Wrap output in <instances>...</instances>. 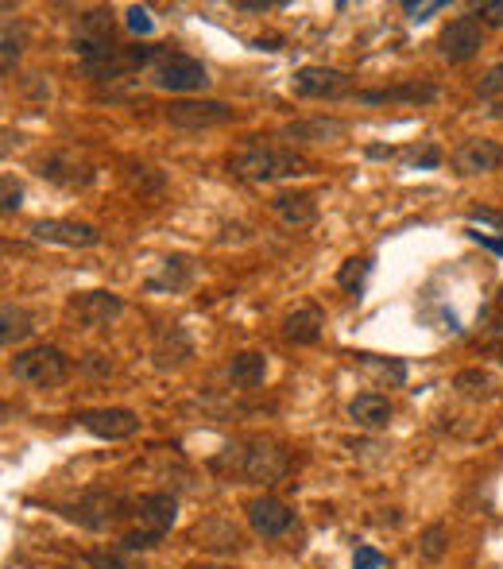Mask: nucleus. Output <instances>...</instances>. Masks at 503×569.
I'll use <instances>...</instances> for the list:
<instances>
[{
  "label": "nucleus",
  "mask_w": 503,
  "mask_h": 569,
  "mask_svg": "<svg viewBox=\"0 0 503 569\" xmlns=\"http://www.w3.org/2000/svg\"><path fill=\"white\" fill-rule=\"evenodd\" d=\"M229 167H233V175L248 182H275L306 175V159L291 148H279V144H244L229 159Z\"/></svg>",
  "instance_id": "f257e3e1"
},
{
  "label": "nucleus",
  "mask_w": 503,
  "mask_h": 569,
  "mask_svg": "<svg viewBox=\"0 0 503 569\" xmlns=\"http://www.w3.org/2000/svg\"><path fill=\"white\" fill-rule=\"evenodd\" d=\"M213 465L217 469L229 465V473H237L248 484H275V480L287 477L291 457L279 446H271V442H248V446H229L225 457H217Z\"/></svg>",
  "instance_id": "f03ea898"
},
{
  "label": "nucleus",
  "mask_w": 503,
  "mask_h": 569,
  "mask_svg": "<svg viewBox=\"0 0 503 569\" xmlns=\"http://www.w3.org/2000/svg\"><path fill=\"white\" fill-rule=\"evenodd\" d=\"M132 515H136L140 527L124 535V546H128V550H151V546H159V542L167 539V531L175 527L178 500L171 492H148V496L136 500Z\"/></svg>",
  "instance_id": "7ed1b4c3"
},
{
  "label": "nucleus",
  "mask_w": 503,
  "mask_h": 569,
  "mask_svg": "<svg viewBox=\"0 0 503 569\" xmlns=\"http://www.w3.org/2000/svg\"><path fill=\"white\" fill-rule=\"evenodd\" d=\"M62 515H66L70 523L86 527V531H113L128 511H124V500H120L117 492H109V488H89L74 504H66Z\"/></svg>",
  "instance_id": "20e7f679"
},
{
  "label": "nucleus",
  "mask_w": 503,
  "mask_h": 569,
  "mask_svg": "<svg viewBox=\"0 0 503 569\" xmlns=\"http://www.w3.org/2000/svg\"><path fill=\"white\" fill-rule=\"evenodd\" d=\"M12 376L31 388H59L70 376V360L55 345H39V349H28L12 360Z\"/></svg>",
  "instance_id": "39448f33"
},
{
  "label": "nucleus",
  "mask_w": 503,
  "mask_h": 569,
  "mask_svg": "<svg viewBox=\"0 0 503 569\" xmlns=\"http://www.w3.org/2000/svg\"><path fill=\"white\" fill-rule=\"evenodd\" d=\"M151 82H155L159 90H171V93H198L209 86V70L198 59L182 55V51H163V59L155 62Z\"/></svg>",
  "instance_id": "423d86ee"
},
{
  "label": "nucleus",
  "mask_w": 503,
  "mask_h": 569,
  "mask_svg": "<svg viewBox=\"0 0 503 569\" xmlns=\"http://www.w3.org/2000/svg\"><path fill=\"white\" fill-rule=\"evenodd\" d=\"M120 43L113 39V16L105 12V8H93L82 16V24H78V35H74V51L82 55V62L89 59H101V55H109V51H117Z\"/></svg>",
  "instance_id": "0eeeda50"
},
{
  "label": "nucleus",
  "mask_w": 503,
  "mask_h": 569,
  "mask_svg": "<svg viewBox=\"0 0 503 569\" xmlns=\"http://www.w3.org/2000/svg\"><path fill=\"white\" fill-rule=\"evenodd\" d=\"M167 120L175 128H217V124H229L237 120V109L225 105V101H171L167 105Z\"/></svg>",
  "instance_id": "6e6552de"
},
{
  "label": "nucleus",
  "mask_w": 503,
  "mask_h": 569,
  "mask_svg": "<svg viewBox=\"0 0 503 569\" xmlns=\"http://www.w3.org/2000/svg\"><path fill=\"white\" fill-rule=\"evenodd\" d=\"M349 86H353V78L345 70H333V66H302L291 78V90L298 97H310V101L341 97V93H349Z\"/></svg>",
  "instance_id": "1a4fd4ad"
},
{
  "label": "nucleus",
  "mask_w": 503,
  "mask_h": 569,
  "mask_svg": "<svg viewBox=\"0 0 503 569\" xmlns=\"http://www.w3.org/2000/svg\"><path fill=\"white\" fill-rule=\"evenodd\" d=\"M31 237L43 240V244H62V248H93V244H101V233L93 225H86V221H59V217L35 221Z\"/></svg>",
  "instance_id": "9d476101"
},
{
  "label": "nucleus",
  "mask_w": 503,
  "mask_h": 569,
  "mask_svg": "<svg viewBox=\"0 0 503 569\" xmlns=\"http://www.w3.org/2000/svg\"><path fill=\"white\" fill-rule=\"evenodd\" d=\"M78 422L86 426L89 434L105 438V442H120V438H132L140 430V415L128 411V407H101V411H82Z\"/></svg>",
  "instance_id": "9b49d317"
},
{
  "label": "nucleus",
  "mask_w": 503,
  "mask_h": 569,
  "mask_svg": "<svg viewBox=\"0 0 503 569\" xmlns=\"http://www.w3.org/2000/svg\"><path fill=\"white\" fill-rule=\"evenodd\" d=\"M480 47H484V28H480L476 16L453 20V24L442 31V39H438V51H442L449 62H469Z\"/></svg>",
  "instance_id": "f8f14e48"
},
{
  "label": "nucleus",
  "mask_w": 503,
  "mask_h": 569,
  "mask_svg": "<svg viewBox=\"0 0 503 569\" xmlns=\"http://www.w3.org/2000/svg\"><path fill=\"white\" fill-rule=\"evenodd\" d=\"M453 167H457L461 175H488V171H500L503 144L484 140V136H473V140H465L461 148L453 151Z\"/></svg>",
  "instance_id": "ddd939ff"
},
{
  "label": "nucleus",
  "mask_w": 503,
  "mask_h": 569,
  "mask_svg": "<svg viewBox=\"0 0 503 569\" xmlns=\"http://www.w3.org/2000/svg\"><path fill=\"white\" fill-rule=\"evenodd\" d=\"M248 523H252L256 535L279 539V535H287L295 527V511L287 504H279V500H271V496H260V500L248 504Z\"/></svg>",
  "instance_id": "4468645a"
},
{
  "label": "nucleus",
  "mask_w": 503,
  "mask_h": 569,
  "mask_svg": "<svg viewBox=\"0 0 503 569\" xmlns=\"http://www.w3.org/2000/svg\"><path fill=\"white\" fill-rule=\"evenodd\" d=\"M120 310H124V302L120 295L113 291H86V295H78V299H70V314L82 322V326H109L113 318H120Z\"/></svg>",
  "instance_id": "2eb2a0df"
},
{
  "label": "nucleus",
  "mask_w": 503,
  "mask_h": 569,
  "mask_svg": "<svg viewBox=\"0 0 503 569\" xmlns=\"http://www.w3.org/2000/svg\"><path fill=\"white\" fill-rule=\"evenodd\" d=\"M322 330H326V314H322V306H314V302L298 306V310H291V314L283 318V337L295 341V345H318V341H322Z\"/></svg>",
  "instance_id": "dca6fc26"
},
{
  "label": "nucleus",
  "mask_w": 503,
  "mask_h": 569,
  "mask_svg": "<svg viewBox=\"0 0 503 569\" xmlns=\"http://www.w3.org/2000/svg\"><path fill=\"white\" fill-rule=\"evenodd\" d=\"M39 175L59 182V186H86V182H93V167L82 163L78 155H70V151H59V155H47L39 163Z\"/></svg>",
  "instance_id": "f3484780"
},
{
  "label": "nucleus",
  "mask_w": 503,
  "mask_h": 569,
  "mask_svg": "<svg viewBox=\"0 0 503 569\" xmlns=\"http://www.w3.org/2000/svg\"><path fill=\"white\" fill-rule=\"evenodd\" d=\"M434 97H438V86H430V82H403V86H387V90L356 93L360 105H395V101L422 105V101H434Z\"/></svg>",
  "instance_id": "a211bd4d"
},
{
  "label": "nucleus",
  "mask_w": 503,
  "mask_h": 569,
  "mask_svg": "<svg viewBox=\"0 0 503 569\" xmlns=\"http://www.w3.org/2000/svg\"><path fill=\"white\" fill-rule=\"evenodd\" d=\"M287 140H302V144H329V140H341L345 136V120L337 117H310V120H295L283 128Z\"/></svg>",
  "instance_id": "6ab92c4d"
},
{
  "label": "nucleus",
  "mask_w": 503,
  "mask_h": 569,
  "mask_svg": "<svg viewBox=\"0 0 503 569\" xmlns=\"http://www.w3.org/2000/svg\"><path fill=\"white\" fill-rule=\"evenodd\" d=\"M271 210H275V217H279L283 225L306 229V225L318 217V202H314V194H275V198H271Z\"/></svg>",
  "instance_id": "aec40b11"
},
{
  "label": "nucleus",
  "mask_w": 503,
  "mask_h": 569,
  "mask_svg": "<svg viewBox=\"0 0 503 569\" xmlns=\"http://www.w3.org/2000/svg\"><path fill=\"white\" fill-rule=\"evenodd\" d=\"M349 419L356 426H364V430H380V426L391 422V403L384 395H376V391H364V395H356L349 403Z\"/></svg>",
  "instance_id": "412c9836"
},
{
  "label": "nucleus",
  "mask_w": 503,
  "mask_h": 569,
  "mask_svg": "<svg viewBox=\"0 0 503 569\" xmlns=\"http://www.w3.org/2000/svg\"><path fill=\"white\" fill-rule=\"evenodd\" d=\"M229 380H233L240 391L260 388L267 380V357L264 353H237L233 364H229Z\"/></svg>",
  "instance_id": "4be33fe9"
},
{
  "label": "nucleus",
  "mask_w": 503,
  "mask_h": 569,
  "mask_svg": "<svg viewBox=\"0 0 503 569\" xmlns=\"http://www.w3.org/2000/svg\"><path fill=\"white\" fill-rule=\"evenodd\" d=\"M186 357H190V337L178 330V326L155 333V364L159 368H178Z\"/></svg>",
  "instance_id": "5701e85b"
},
{
  "label": "nucleus",
  "mask_w": 503,
  "mask_h": 569,
  "mask_svg": "<svg viewBox=\"0 0 503 569\" xmlns=\"http://www.w3.org/2000/svg\"><path fill=\"white\" fill-rule=\"evenodd\" d=\"M31 330H35V326H31L28 310L4 302V310H0V341H4V345H16V341H24Z\"/></svg>",
  "instance_id": "b1692460"
},
{
  "label": "nucleus",
  "mask_w": 503,
  "mask_h": 569,
  "mask_svg": "<svg viewBox=\"0 0 503 569\" xmlns=\"http://www.w3.org/2000/svg\"><path fill=\"white\" fill-rule=\"evenodd\" d=\"M190 275H194V268H190V260H182V256H175V260H167L163 264V275H155L148 287L151 291H178V287H186L190 283Z\"/></svg>",
  "instance_id": "393cba45"
},
{
  "label": "nucleus",
  "mask_w": 503,
  "mask_h": 569,
  "mask_svg": "<svg viewBox=\"0 0 503 569\" xmlns=\"http://www.w3.org/2000/svg\"><path fill=\"white\" fill-rule=\"evenodd\" d=\"M0 43H4V47H0V66H4V74H12L20 55H24V28L4 24V39H0Z\"/></svg>",
  "instance_id": "a878e982"
},
{
  "label": "nucleus",
  "mask_w": 503,
  "mask_h": 569,
  "mask_svg": "<svg viewBox=\"0 0 503 569\" xmlns=\"http://www.w3.org/2000/svg\"><path fill=\"white\" fill-rule=\"evenodd\" d=\"M445 546H449V531H445V523H430L426 531H422V539H418V554L426 558V562H438L445 554Z\"/></svg>",
  "instance_id": "bb28decb"
},
{
  "label": "nucleus",
  "mask_w": 503,
  "mask_h": 569,
  "mask_svg": "<svg viewBox=\"0 0 503 569\" xmlns=\"http://www.w3.org/2000/svg\"><path fill=\"white\" fill-rule=\"evenodd\" d=\"M368 271H372V260H345L341 264V271H337V283L345 287V291H353V295H360V287H364V279H368Z\"/></svg>",
  "instance_id": "cd10ccee"
},
{
  "label": "nucleus",
  "mask_w": 503,
  "mask_h": 569,
  "mask_svg": "<svg viewBox=\"0 0 503 569\" xmlns=\"http://www.w3.org/2000/svg\"><path fill=\"white\" fill-rule=\"evenodd\" d=\"M132 186L140 194H155V190H163V175L155 167H132Z\"/></svg>",
  "instance_id": "c85d7f7f"
},
{
  "label": "nucleus",
  "mask_w": 503,
  "mask_h": 569,
  "mask_svg": "<svg viewBox=\"0 0 503 569\" xmlns=\"http://www.w3.org/2000/svg\"><path fill=\"white\" fill-rule=\"evenodd\" d=\"M360 357V364H372V368H380V372H391V380L395 384H403L407 380V364H399V360H380V357H372V353H356Z\"/></svg>",
  "instance_id": "c756f323"
},
{
  "label": "nucleus",
  "mask_w": 503,
  "mask_h": 569,
  "mask_svg": "<svg viewBox=\"0 0 503 569\" xmlns=\"http://www.w3.org/2000/svg\"><path fill=\"white\" fill-rule=\"evenodd\" d=\"M442 8H445V0H407V4H403V12H407L411 20H418V24L430 20V16L442 12Z\"/></svg>",
  "instance_id": "7c9ffc66"
},
{
  "label": "nucleus",
  "mask_w": 503,
  "mask_h": 569,
  "mask_svg": "<svg viewBox=\"0 0 503 569\" xmlns=\"http://www.w3.org/2000/svg\"><path fill=\"white\" fill-rule=\"evenodd\" d=\"M457 388L461 391H488L492 388V380H488V372L469 368V372H461V376H457Z\"/></svg>",
  "instance_id": "2f4dec72"
},
{
  "label": "nucleus",
  "mask_w": 503,
  "mask_h": 569,
  "mask_svg": "<svg viewBox=\"0 0 503 569\" xmlns=\"http://www.w3.org/2000/svg\"><path fill=\"white\" fill-rule=\"evenodd\" d=\"M380 566H384V554H380V550H372V546H356L353 569H380Z\"/></svg>",
  "instance_id": "473e14b6"
},
{
  "label": "nucleus",
  "mask_w": 503,
  "mask_h": 569,
  "mask_svg": "<svg viewBox=\"0 0 503 569\" xmlns=\"http://www.w3.org/2000/svg\"><path fill=\"white\" fill-rule=\"evenodd\" d=\"M496 93H503V62L492 66V70L484 74V82H480V97H496Z\"/></svg>",
  "instance_id": "72a5a7b5"
},
{
  "label": "nucleus",
  "mask_w": 503,
  "mask_h": 569,
  "mask_svg": "<svg viewBox=\"0 0 503 569\" xmlns=\"http://www.w3.org/2000/svg\"><path fill=\"white\" fill-rule=\"evenodd\" d=\"M128 28L136 35H151V12L148 8H128Z\"/></svg>",
  "instance_id": "f704fd0d"
},
{
  "label": "nucleus",
  "mask_w": 503,
  "mask_h": 569,
  "mask_svg": "<svg viewBox=\"0 0 503 569\" xmlns=\"http://www.w3.org/2000/svg\"><path fill=\"white\" fill-rule=\"evenodd\" d=\"M480 20L492 24V28H503V0H484L480 4Z\"/></svg>",
  "instance_id": "c9c22d12"
},
{
  "label": "nucleus",
  "mask_w": 503,
  "mask_h": 569,
  "mask_svg": "<svg viewBox=\"0 0 503 569\" xmlns=\"http://www.w3.org/2000/svg\"><path fill=\"white\" fill-rule=\"evenodd\" d=\"M438 163H442V151L434 148V144H426L422 151L411 155V167H438Z\"/></svg>",
  "instance_id": "e433bc0d"
},
{
  "label": "nucleus",
  "mask_w": 503,
  "mask_h": 569,
  "mask_svg": "<svg viewBox=\"0 0 503 569\" xmlns=\"http://www.w3.org/2000/svg\"><path fill=\"white\" fill-rule=\"evenodd\" d=\"M20 198H24V194H20V186L12 182V175H4V213L20 210Z\"/></svg>",
  "instance_id": "4c0bfd02"
},
{
  "label": "nucleus",
  "mask_w": 503,
  "mask_h": 569,
  "mask_svg": "<svg viewBox=\"0 0 503 569\" xmlns=\"http://www.w3.org/2000/svg\"><path fill=\"white\" fill-rule=\"evenodd\" d=\"M86 566L89 569H128L120 558H113V554H101V550H97V554H86Z\"/></svg>",
  "instance_id": "58836bf2"
},
{
  "label": "nucleus",
  "mask_w": 503,
  "mask_h": 569,
  "mask_svg": "<svg viewBox=\"0 0 503 569\" xmlns=\"http://www.w3.org/2000/svg\"><path fill=\"white\" fill-rule=\"evenodd\" d=\"M86 368L89 372H97V376H109V372H113V364H109V360H97V353L86 360Z\"/></svg>",
  "instance_id": "ea45409f"
},
{
  "label": "nucleus",
  "mask_w": 503,
  "mask_h": 569,
  "mask_svg": "<svg viewBox=\"0 0 503 569\" xmlns=\"http://www.w3.org/2000/svg\"><path fill=\"white\" fill-rule=\"evenodd\" d=\"M473 221H492V225H500V229H503L500 213H473Z\"/></svg>",
  "instance_id": "a19ab883"
},
{
  "label": "nucleus",
  "mask_w": 503,
  "mask_h": 569,
  "mask_svg": "<svg viewBox=\"0 0 503 569\" xmlns=\"http://www.w3.org/2000/svg\"><path fill=\"white\" fill-rule=\"evenodd\" d=\"M368 155H372V159H391L395 151H391V148H368Z\"/></svg>",
  "instance_id": "79ce46f5"
},
{
  "label": "nucleus",
  "mask_w": 503,
  "mask_h": 569,
  "mask_svg": "<svg viewBox=\"0 0 503 569\" xmlns=\"http://www.w3.org/2000/svg\"><path fill=\"white\" fill-rule=\"evenodd\" d=\"M194 569H233V566H194Z\"/></svg>",
  "instance_id": "37998d69"
},
{
  "label": "nucleus",
  "mask_w": 503,
  "mask_h": 569,
  "mask_svg": "<svg viewBox=\"0 0 503 569\" xmlns=\"http://www.w3.org/2000/svg\"><path fill=\"white\" fill-rule=\"evenodd\" d=\"M62 569H89L86 562H82V566H62Z\"/></svg>",
  "instance_id": "c03bdc74"
},
{
  "label": "nucleus",
  "mask_w": 503,
  "mask_h": 569,
  "mask_svg": "<svg viewBox=\"0 0 503 569\" xmlns=\"http://www.w3.org/2000/svg\"><path fill=\"white\" fill-rule=\"evenodd\" d=\"M500 302H503V287H500Z\"/></svg>",
  "instance_id": "a18cd8bd"
},
{
  "label": "nucleus",
  "mask_w": 503,
  "mask_h": 569,
  "mask_svg": "<svg viewBox=\"0 0 503 569\" xmlns=\"http://www.w3.org/2000/svg\"><path fill=\"white\" fill-rule=\"evenodd\" d=\"M500 360H503V353H500Z\"/></svg>",
  "instance_id": "49530a36"
}]
</instances>
